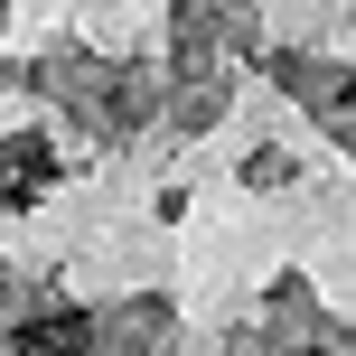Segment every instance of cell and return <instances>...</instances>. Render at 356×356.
<instances>
[{
	"instance_id": "cell-1",
	"label": "cell",
	"mask_w": 356,
	"mask_h": 356,
	"mask_svg": "<svg viewBox=\"0 0 356 356\" xmlns=\"http://www.w3.org/2000/svg\"><path fill=\"white\" fill-rule=\"evenodd\" d=\"M47 141H0V207H29L38 188H47Z\"/></svg>"
},
{
	"instance_id": "cell-2",
	"label": "cell",
	"mask_w": 356,
	"mask_h": 356,
	"mask_svg": "<svg viewBox=\"0 0 356 356\" xmlns=\"http://www.w3.org/2000/svg\"><path fill=\"white\" fill-rule=\"evenodd\" d=\"M85 338H94V328L56 309V319H29V328H19V338H10V356H85Z\"/></svg>"
}]
</instances>
